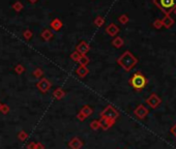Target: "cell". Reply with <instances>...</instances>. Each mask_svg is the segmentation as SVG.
Returning <instances> with one entry per match:
<instances>
[{
  "label": "cell",
  "instance_id": "cell-10",
  "mask_svg": "<svg viewBox=\"0 0 176 149\" xmlns=\"http://www.w3.org/2000/svg\"><path fill=\"white\" fill-rule=\"evenodd\" d=\"M77 49H78V52L79 53H81V54H86L88 52V50H89V47L87 44L85 43V41H82V43L80 44L78 47H77Z\"/></svg>",
  "mask_w": 176,
  "mask_h": 149
},
{
  "label": "cell",
  "instance_id": "cell-3",
  "mask_svg": "<svg viewBox=\"0 0 176 149\" xmlns=\"http://www.w3.org/2000/svg\"><path fill=\"white\" fill-rule=\"evenodd\" d=\"M153 3L166 16H170L176 9V0H153Z\"/></svg>",
  "mask_w": 176,
  "mask_h": 149
},
{
  "label": "cell",
  "instance_id": "cell-16",
  "mask_svg": "<svg viewBox=\"0 0 176 149\" xmlns=\"http://www.w3.org/2000/svg\"><path fill=\"white\" fill-rule=\"evenodd\" d=\"M128 20H130V18H128V15H121L119 18H118V21H119V23H121L122 25H125L128 22Z\"/></svg>",
  "mask_w": 176,
  "mask_h": 149
},
{
  "label": "cell",
  "instance_id": "cell-20",
  "mask_svg": "<svg viewBox=\"0 0 176 149\" xmlns=\"http://www.w3.org/2000/svg\"><path fill=\"white\" fill-rule=\"evenodd\" d=\"M170 132H171V134H172V135H174L175 137H176V124L174 125V126H172V127H171Z\"/></svg>",
  "mask_w": 176,
  "mask_h": 149
},
{
  "label": "cell",
  "instance_id": "cell-15",
  "mask_svg": "<svg viewBox=\"0 0 176 149\" xmlns=\"http://www.w3.org/2000/svg\"><path fill=\"white\" fill-rule=\"evenodd\" d=\"M94 24L98 26V27H101L102 25L105 24V19L103 17H101V16H99V17H96L95 20H94Z\"/></svg>",
  "mask_w": 176,
  "mask_h": 149
},
{
  "label": "cell",
  "instance_id": "cell-19",
  "mask_svg": "<svg viewBox=\"0 0 176 149\" xmlns=\"http://www.w3.org/2000/svg\"><path fill=\"white\" fill-rule=\"evenodd\" d=\"M72 58H73V60H75V61H79V59H80V56L78 55V53H74L72 55Z\"/></svg>",
  "mask_w": 176,
  "mask_h": 149
},
{
  "label": "cell",
  "instance_id": "cell-8",
  "mask_svg": "<svg viewBox=\"0 0 176 149\" xmlns=\"http://www.w3.org/2000/svg\"><path fill=\"white\" fill-rule=\"evenodd\" d=\"M50 25H51V27L56 31H58L62 28V22H61V20L58 19V18H55L54 20H52Z\"/></svg>",
  "mask_w": 176,
  "mask_h": 149
},
{
  "label": "cell",
  "instance_id": "cell-6",
  "mask_svg": "<svg viewBox=\"0 0 176 149\" xmlns=\"http://www.w3.org/2000/svg\"><path fill=\"white\" fill-rule=\"evenodd\" d=\"M106 32H107L109 35L115 36L118 32H119V27H118L116 24H114V23H111V24H110L109 26H107Z\"/></svg>",
  "mask_w": 176,
  "mask_h": 149
},
{
  "label": "cell",
  "instance_id": "cell-2",
  "mask_svg": "<svg viewBox=\"0 0 176 149\" xmlns=\"http://www.w3.org/2000/svg\"><path fill=\"white\" fill-rule=\"evenodd\" d=\"M147 83H148V80L146 79V77L142 74L141 72L135 73V74L132 76V78L130 79L131 86H132L134 89H136L138 91H140L143 89V88H145Z\"/></svg>",
  "mask_w": 176,
  "mask_h": 149
},
{
  "label": "cell",
  "instance_id": "cell-13",
  "mask_svg": "<svg viewBox=\"0 0 176 149\" xmlns=\"http://www.w3.org/2000/svg\"><path fill=\"white\" fill-rule=\"evenodd\" d=\"M13 9H14L15 12H21V10L23 9V4H22V2L21 1H17V2H15L14 4H13Z\"/></svg>",
  "mask_w": 176,
  "mask_h": 149
},
{
  "label": "cell",
  "instance_id": "cell-1",
  "mask_svg": "<svg viewBox=\"0 0 176 149\" xmlns=\"http://www.w3.org/2000/svg\"><path fill=\"white\" fill-rule=\"evenodd\" d=\"M117 62L123 69L127 70V72H130V70L134 69V66L138 63V58H136L131 52L127 51L118 58Z\"/></svg>",
  "mask_w": 176,
  "mask_h": 149
},
{
  "label": "cell",
  "instance_id": "cell-21",
  "mask_svg": "<svg viewBox=\"0 0 176 149\" xmlns=\"http://www.w3.org/2000/svg\"><path fill=\"white\" fill-rule=\"evenodd\" d=\"M23 70V67H22V65H17V67H16V72H18V73H21Z\"/></svg>",
  "mask_w": 176,
  "mask_h": 149
},
{
  "label": "cell",
  "instance_id": "cell-17",
  "mask_svg": "<svg viewBox=\"0 0 176 149\" xmlns=\"http://www.w3.org/2000/svg\"><path fill=\"white\" fill-rule=\"evenodd\" d=\"M152 25H153V27L156 28V29H161L163 27V24H162V20L160 19H156L154 20V22L152 23Z\"/></svg>",
  "mask_w": 176,
  "mask_h": 149
},
{
  "label": "cell",
  "instance_id": "cell-7",
  "mask_svg": "<svg viewBox=\"0 0 176 149\" xmlns=\"http://www.w3.org/2000/svg\"><path fill=\"white\" fill-rule=\"evenodd\" d=\"M162 24L164 27H166L169 29V28H171L173 24H174V20H173L170 16H165V18L162 20Z\"/></svg>",
  "mask_w": 176,
  "mask_h": 149
},
{
  "label": "cell",
  "instance_id": "cell-5",
  "mask_svg": "<svg viewBox=\"0 0 176 149\" xmlns=\"http://www.w3.org/2000/svg\"><path fill=\"white\" fill-rule=\"evenodd\" d=\"M134 113L139 119H143L148 115V109L145 108V106H143V105H140V106L137 107V109L135 110Z\"/></svg>",
  "mask_w": 176,
  "mask_h": 149
},
{
  "label": "cell",
  "instance_id": "cell-12",
  "mask_svg": "<svg viewBox=\"0 0 176 149\" xmlns=\"http://www.w3.org/2000/svg\"><path fill=\"white\" fill-rule=\"evenodd\" d=\"M52 36H53V33H52V31L49 29H45L43 31V33H41V37L45 38L46 41H49L50 38H52Z\"/></svg>",
  "mask_w": 176,
  "mask_h": 149
},
{
  "label": "cell",
  "instance_id": "cell-9",
  "mask_svg": "<svg viewBox=\"0 0 176 149\" xmlns=\"http://www.w3.org/2000/svg\"><path fill=\"white\" fill-rule=\"evenodd\" d=\"M38 87L41 91L46 92V90L50 87V83H49V81H48V80H46V79L41 80V81H39V82H38Z\"/></svg>",
  "mask_w": 176,
  "mask_h": 149
},
{
  "label": "cell",
  "instance_id": "cell-22",
  "mask_svg": "<svg viewBox=\"0 0 176 149\" xmlns=\"http://www.w3.org/2000/svg\"><path fill=\"white\" fill-rule=\"evenodd\" d=\"M28 1H29L30 3H35V2H38V0H28Z\"/></svg>",
  "mask_w": 176,
  "mask_h": 149
},
{
  "label": "cell",
  "instance_id": "cell-18",
  "mask_svg": "<svg viewBox=\"0 0 176 149\" xmlns=\"http://www.w3.org/2000/svg\"><path fill=\"white\" fill-rule=\"evenodd\" d=\"M23 34H24V37L26 40H29L31 36H32V32H31V30H25Z\"/></svg>",
  "mask_w": 176,
  "mask_h": 149
},
{
  "label": "cell",
  "instance_id": "cell-23",
  "mask_svg": "<svg viewBox=\"0 0 176 149\" xmlns=\"http://www.w3.org/2000/svg\"><path fill=\"white\" fill-rule=\"evenodd\" d=\"M173 12H174V14L176 15V9H174V10H173Z\"/></svg>",
  "mask_w": 176,
  "mask_h": 149
},
{
  "label": "cell",
  "instance_id": "cell-4",
  "mask_svg": "<svg viewBox=\"0 0 176 149\" xmlns=\"http://www.w3.org/2000/svg\"><path fill=\"white\" fill-rule=\"evenodd\" d=\"M146 103H147V105H148L150 108H152V109H156V108H157V107L161 105V103H162V99L157 96L156 93H152V94L149 96L148 98L146 99Z\"/></svg>",
  "mask_w": 176,
  "mask_h": 149
},
{
  "label": "cell",
  "instance_id": "cell-11",
  "mask_svg": "<svg viewBox=\"0 0 176 149\" xmlns=\"http://www.w3.org/2000/svg\"><path fill=\"white\" fill-rule=\"evenodd\" d=\"M123 44H124L123 43V40L121 37H119V36L115 37L112 41V45L114 47H116V48H121V47L123 46Z\"/></svg>",
  "mask_w": 176,
  "mask_h": 149
},
{
  "label": "cell",
  "instance_id": "cell-14",
  "mask_svg": "<svg viewBox=\"0 0 176 149\" xmlns=\"http://www.w3.org/2000/svg\"><path fill=\"white\" fill-rule=\"evenodd\" d=\"M88 73V70L87 69H86L85 66H81V67H79L78 70H77V74L80 76V77H85L86 74Z\"/></svg>",
  "mask_w": 176,
  "mask_h": 149
}]
</instances>
